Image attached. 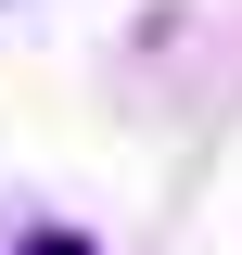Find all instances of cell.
<instances>
[{
    "label": "cell",
    "instance_id": "cell-1",
    "mask_svg": "<svg viewBox=\"0 0 242 255\" xmlns=\"http://www.w3.org/2000/svg\"><path fill=\"white\" fill-rule=\"evenodd\" d=\"M13 255H102V243H90V230H26Z\"/></svg>",
    "mask_w": 242,
    "mask_h": 255
}]
</instances>
